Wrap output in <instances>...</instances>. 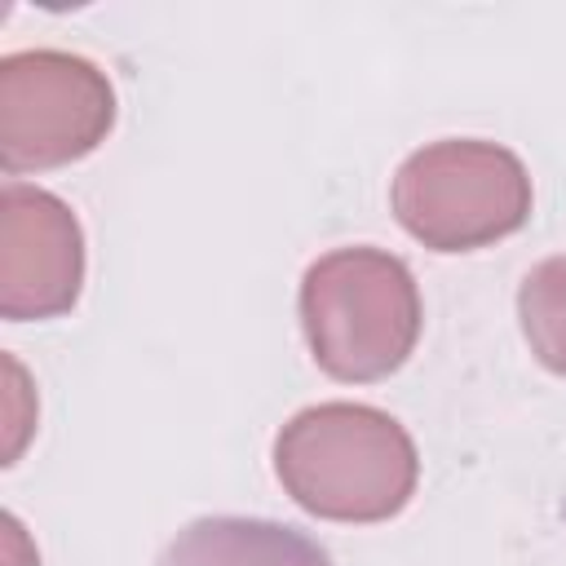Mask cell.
Instances as JSON below:
<instances>
[{
    "mask_svg": "<svg viewBox=\"0 0 566 566\" xmlns=\"http://www.w3.org/2000/svg\"><path fill=\"white\" fill-rule=\"evenodd\" d=\"M115 128V88L80 53L22 49L0 57V168L9 181L93 155Z\"/></svg>",
    "mask_w": 566,
    "mask_h": 566,
    "instance_id": "277c9868",
    "label": "cell"
},
{
    "mask_svg": "<svg viewBox=\"0 0 566 566\" xmlns=\"http://www.w3.org/2000/svg\"><path fill=\"white\" fill-rule=\"evenodd\" d=\"M526 164L482 137H442L411 150L394 181L389 208L398 226L429 252H478L531 221Z\"/></svg>",
    "mask_w": 566,
    "mask_h": 566,
    "instance_id": "3957f363",
    "label": "cell"
},
{
    "mask_svg": "<svg viewBox=\"0 0 566 566\" xmlns=\"http://www.w3.org/2000/svg\"><path fill=\"white\" fill-rule=\"evenodd\" d=\"M84 287V230L75 212L27 181L0 186V314L9 323L57 318Z\"/></svg>",
    "mask_w": 566,
    "mask_h": 566,
    "instance_id": "5b68a950",
    "label": "cell"
},
{
    "mask_svg": "<svg viewBox=\"0 0 566 566\" xmlns=\"http://www.w3.org/2000/svg\"><path fill=\"white\" fill-rule=\"evenodd\" d=\"M155 566H332V557L296 526L265 517H195L159 553Z\"/></svg>",
    "mask_w": 566,
    "mask_h": 566,
    "instance_id": "8992f818",
    "label": "cell"
},
{
    "mask_svg": "<svg viewBox=\"0 0 566 566\" xmlns=\"http://www.w3.org/2000/svg\"><path fill=\"white\" fill-rule=\"evenodd\" d=\"M274 478L323 522H389L420 482L411 433L367 402H318L274 433Z\"/></svg>",
    "mask_w": 566,
    "mask_h": 566,
    "instance_id": "6da1fadb",
    "label": "cell"
},
{
    "mask_svg": "<svg viewBox=\"0 0 566 566\" xmlns=\"http://www.w3.org/2000/svg\"><path fill=\"white\" fill-rule=\"evenodd\" d=\"M517 327L535 363L566 376V252L544 256L517 283Z\"/></svg>",
    "mask_w": 566,
    "mask_h": 566,
    "instance_id": "52a82bcc",
    "label": "cell"
},
{
    "mask_svg": "<svg viewBox=\"0 0 566 566\" xmlns=\"http://www.w3.org/2000/svg\"><path fill=\"white\" fill-rule=\"evenodd\" d=\"M296 314L318 371L345 385L394 376L411 358L424 327L411 265L371 243L336 248L310 261Z\"/></svg>",
    "mask_w": 566,
    "mask_h": 566,
    "instance_id": "7a4b0ae2",
    "label": "cell"
}]
</instances>
